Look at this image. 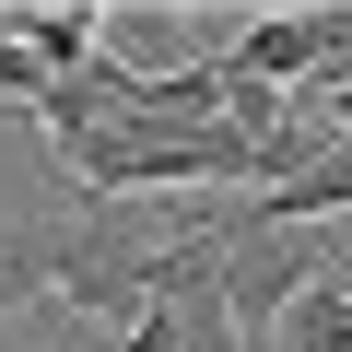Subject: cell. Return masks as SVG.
Listing matches in <instances>:
<instances>
[{
    "label": "cell",
    "mask_w": 352,
    "mask_h": 352,
    "mask_svg": "<svg viewBox=\"0 0 352 352\" xmlns=\"http://www.w3.org/2000/svg\"><path fill=\"white\" fill-rule=\"evenodd\" d=\"M270 352H352V282H305Z\"/></svg>",
    "instance_id": "obj_3"
},
{
    "label": "cell",
    "mask_w": 352,
    "mask_h": 352,
    "mask_svg": "<svg viewBox=\"0 0 352 352\" xmlns=\"http://www.w3.org/2000/svg\"><path fill=\"white\" fill-rule=\"evenodd\" d=\"M176 235H188V223H153V212H129V200H71V212H59V305L129 329V317L153 305V270H164Z\"/></svg>",
    "instance_id": "obj_1"
},
{
    "label": "cell",
    "mask_w": 352,
    "mask_h": 352,
    "mask_svg": "<svg viewBox=\"0 0 352 352\" xmlns=\"http://www.w3.org/2000/svg\"><path fill=\"white\" fill-rule=\"evenodd\" d=\"M305 106H329V118H340V141H352V71H317V82H305Z\"/></svg>",
    "instance_id": "obj_4"
},
{
    "label": "cell",
    "mask_w": 352,
    "mask_h": 352,
    "mask_svg": "<svg viewBox=\"0 0 352 352\" xmlns=\"http://www.w3.org/2000/svg\"><path fill=\"white\" fill-rule=\"evenodd\" d=\"M36 294H59V212L0 223V317H24Z\"/></svg>",
    "instance_id": "obj_2"
}]
</instances>
